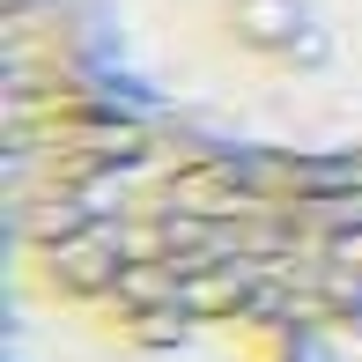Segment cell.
Masks as SVG:
<instances>
[{"label":"cell","mask_w":362,"mask_h":362,"mask_svg":"<svg viewBox=\"0 0 362 362\" xmlns=\"http://www.w3.org/2000/svg\"><path fill=\"white\" fill-rule=\"evenodd\" d=\"M8 362H303L310 163L119 89L8 111Z\"/></svg>","instance_id":"obj_1"},{"label":"cell","mask_w":362,"mask_h":362,"mask_svg":"<svg viewBox=\"0 0 362 362\" xmlns=\"http://www.w3.org/2000/svg\"><path fill=\"white\" fill-rule=\"evenodd\" d=\"M104 89L296 163L362 156V0H67Z\"/></svg>","instance_id":"obj_2"},{"label":"cell","mask_w":362,"mask_h":362,"mask_svg":"<svg viewBox=\"0 0 362 362\" xmlns=\"http://www.w3.org/2000/svg\"><path fill=\"white\" fill-rule=\"evenodd\" d=\"M303 362H362V156L310 163Z\"/></svg>","instance_id":"obj_3"}]
</instances>
